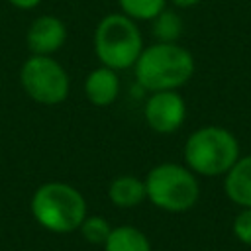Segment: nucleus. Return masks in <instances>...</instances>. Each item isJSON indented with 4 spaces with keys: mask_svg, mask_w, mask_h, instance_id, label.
<instances>
[{
    "mask_svg": "<svg viewBox=\"0 0 251 251\" xmlns=\"http://www.w3.org/2000/svg\"><path fill=\"white\" fill-rule=\"evenodd\" d=\"M108 198L116 208H135L147 200L145 182L135 175H118L108 184Z\"/></svg>",
    "mask_w": 251,
    "mask_h": 251,
    "instance_id": "nucleus-11",
    "label": "nucleus"
},
{
    "mask_svg": "<svg viewBox=\"0 0 251 251\" xmlns=\"http://www.w3.org/2000/svg\"><path fill=\"white\" fill-rule=\"evenodd\" d=\"M10 6H14V8H18V10H33V8H37L43 0H6Z\"/></svg>",
    "mask_w": 251,
    "mask_h": 251,
    "instance_id": "nucleus-17",
    "label": "nucleus"
},
{
    "mask_svg": "<svg viewBox=\"0 0 251 251\" xmlns=\"http://www.w3.org/2000/svg\"><path fill=\"white\" fill-rule=\"evenodd\" d=\"M20 84L27 98L41 106H57L71 92V78L53 55H29L20 67Z\"/></svg>",
    "mask_w": 251,
    "mask_h": 251,
    "instance_id": "nucleus-6",
    "label": "nucleus"
},
{
    "mask_svg": "<svg viewBox=\"0 0 251 251\" xmlns=\"http://www.w3.org/2000/svg\"><path fill=\"white\" fill-rule=\"evenodd\" d=\"M86 100L96 108L112 106L120 96V76L118 71L110 67H94L86 76L82 84Z\"/></svg>",
    "mask_w": 251,
    "mask_h": 251,
    "instance_id": "nucleus-9",
    "label": "nucleus"
},
{
    "mask_svg": "<svg viewBox=\"0 0 251 251\" xmlns=\"http://www.w3.org/2000/svg\"><path fill=\"white\" fill-rule=\"evenodd\" d=\"M169 2H173L176 8H192V6H196L200 0H169Z\"/></svg>",
    "mask_w": 251,
    "mask_h": 251,
    "instance_id": "nucleus-18",
    "label": "nucleus"
},
{
    "mask_svg": "<svg viewBox=\"0 0 251 251\" xmlns=\"http://www.w3.org/2000/svg\"><path fill=\"white\" fill-rule=\"evenodd\" d=\"M224 192L239 208H251V155H243L224 175Z\"/></svg>",
    "mask_w": 251,
    "mask_h": 251,
    "instance_id": "nucleus-10",
    "label": "nucleus"
},
{
    "mask_svg": "<svg viewBox=\"0 0 251 251\" xmlns=\"http://www.w3.org/2000/svg\"><path fill=\"white\" fill-rule=\"evenodd\" d=\"M196 63L192 53L176 43L155 41L143 47L133 65L137 84L147 92L178 90L194 75Z\"/></svg>",
    "mask_w": 251,
    "mask_h": 251,
    "instance_id": "nucleus-1",
    "label": "nucleus"
},
{
    "mask_svg": "<svg viewBox=\"0 0 251 251\" xmlns=\"http://www.w3.org/2000/svg\"><path fill=\"white\" fill-rule=\"evenodd\" d=\"M151 31L157 41L163 43H176L182 35V20L176 12L165 8L161 14H157L151 20Z\"/></svg>",
    "mask_w": 251,
    "mask_h": 251,
    "instance_id": "nucleus-13",
    "label": "nucleus"
},
{
    "mask_svg": "<svg viewBox=\"0 0 251 251\" xmlns=\"http://www.w3.org/2000/svg\"><path fill=\"white\" fill-rule=\"evenodd\" d=\"M102 249L104 251H153L149 237L139 227L127 226V224L112 227Z\"/></svg>",
    "mask_w": 251,
    "mask_h": 251,
    "instance_id": "nucleus-12",
    "label": "nucleus"
},
{
    "mask_svg": "<svg viewBox=\"0 0 251 251\" xmlns=\"http://www.w3.org/2000/svg\"><path fill=\"white\" fill-rule=\"evenodd\" d=\"M231 229L241 243L251 245V208H241V212L233 218Z\"/></svg>",
    "mask_w": 251,
    "mask_h": 251,
    "instance_id": "nucleus-16",
    "label": "nucleus"
},
{
    "mask_svg": "<svg viewBox=\"0 0 251 251\" xmlns=\"http://www.w3.org/2000/svg\"><path fill=\"white\" fill-rule=\"evenodd\" d=\"M169 0H118L120 12L135 22H151L167 8Z\"/></svg>",
    "mask_w": 251,
    "mask_h": 251,
    "instance_id": "nucleus-14",
    "label": "nucleus"
},
{
    "mask_svg": "<svg viewBox=\"0 0 251 251\" xmlns=\"http://www.w3.org/2000/svg\"><path fill=\"white\" fill-rule=\"evenodd\" d=\"M29 212L43 229L65 235L78 231L88 210L78 188L69 182L49 180L39 184L31 194Z\"/></svg>",
    "mask_w": 251,
    "mask_h": 251,
    "instance_id": "nucleus-2",
    "label": "nucleus"
},
{
    "mask_svg": "<svg viewBox=\"0 0 251 251\" xmlns=\"http://www.w3.org/2000/svg\"><path fill=\"white\" fill-rule=\"evenodd\" d=\"M143 120L155 133H175L186 120V102L178 90L149 92L143 104Z\"/></svg>",
    "mask_w": 251,
    "mask_h": 251,
    "instance_id": "nucleus-7",
    "label": "nucleus"
},
{
    "mask_svg": "<svg viewBox=\"0 0 251 251\" xmlns=\"http://www.w3.org/2000/svg\"><path fill=\"white\" fill-rule=\"evenodd\" d=\"M184 165L196 176H224L241 157L237 137L222 126H202L184 141Z\"/></svg>",
    "mask_w": 251,
    "mask_h": 251,
    "instance_id": "nucleus-3",
    "label": "nucleus"
},
{
    "mask_svg": "<svg viewBox=\"0 0 251 251\" xmlns=\"http://www.w3.org/2000/svg\"><path fill=\"white\" fill-rule=\"evenodd\" d=\"M147 200L171 214H182L196 206L200 198L198 176L180 163H159L143 178Z\"/></svg>",
    "mask_w": 251,
    "mask_h": 251,
    "instance_id": "nucleus-5",
    "label": "nucleus"
},
{
    "mask_svg": "<svg viewBox=\"0 0 251 251\" xmlns=\"http://www.w3.org/2000/svg\"><path fill=\"white\" fill-rule=\"evenodd\" d=\"M67 41V25L59 16H37L25 31L29 55H55Z\"/></svg>",
    "mask_w": 251,
    "mask_h": 251,
    "instance_id": "nucleus-8",
    "label": "nucleus"
},
{
    "mask_svg": "<svg viewBox=\"0 0 251 251\" xmlns=\"http://www.w3.org/2000/svg\"><path fill=\"white\" fill-rule=\"evenodd\" d=\"M78 231H80V235H82V239H84L86 243H90V245H100V247H102V245L106 243L110 231H112V226H110V222H108L106 218H102V216H88V214H86V218L82 220Z\"/></svg>",
    "mask_w": 251,
    "mask_h": 251,
    "instance_id": "nucleus-15",
    "label": "nucleus"
},
{
    "mask_svg": "<svg viewBox=\"0 0 251 251\" xmlns=\"http://www.w3.org/2000/svg\"><path fill=\"white\" fill-rule=\"evenodd\" d=\"M92 45L100 65L114 71L133 69L137 57L145 47L137 22L122 12L108 14L98 22Z\"/></svg>",
    "mask_w": 251,
    "mask_h": 251,
    "instance_id": "nucleus-4",
    "label": "nucleus"
}]
</instances>
